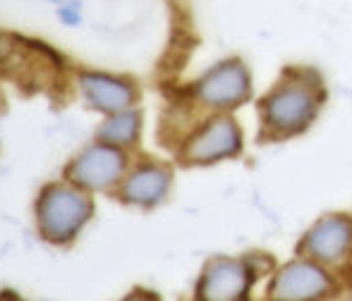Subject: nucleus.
<instances>
[{
	"label": "nucleus",
	"mask_w": 352,
	"mask_h": 301,
	"mask_svg": "<svg viewBox=\"0 0 352 301\" xmlns=\"http://www.w3.org/2000/svg\"><path fill=\"white\" fill-rule=\"evenodd\" d=\"M295 254L307 256L336 273L345 268L352 261V213L345 210L321 213L300 234Z\"/></svg>",
	"instance_id": "39448f33"
},
{
	"label": "nucleus",
	"mask_w": 352,
	"mask_h": 301,
	"mask_svg": "<svg viewBox=\"0 0 352 301\" xmlns=\"http://www.w3.org/2000/svg\"><path fill=\"white\" fill-rule=\"evenodd\" d=\"M256 273L245 256H211L195 285V301H252Z\"/></svg>",
	"instance_id": "423d86ee"
},
{
	"label": "nucleus",
	"mask_w": 352,
	"mask_h": 301,
	"mask_svg": "<svg viewBox=\"0 0 352 301\" xmlns=\"http://www.w3.org/2000/svg\"><path fill=\"white\" fill-rule=\"evenodd\" d=\"M190 103L206 115L211 112H235L250 106L254 98V75L242 58L230 56L206 67L187 86Z\"/></svg>",
	"instance_id": "f03ea898"
},
{
	"label": "nucleus",
	"mask_w": 352,
	"mask_h": 301,
	"mask_svg": "<svg viewBox=\"0 0 352 301\" xmlns=\"http://www.w3.org/2000/svg\"><path fill=\"white\" fill-rule=\"evenodd\" d=\"M125 172V156L118 146L96 144L82 151L67 167V177L84 189H106Z\"/></svg>",
	"instance_id": "6e6552de"
},
{
	"label": "nucleus",
	"mask_w": 352,
	"mask_h": 301,
	"mask_svg": "<svg viewBox=\"0 0 352 301\" xmlns=\"http://www.w3.org/2000/svg\"><path fill=\"white\" fill-rule=\"evenodd\" d=\"M173 186V170L163 162H144L122 182V201L142 208H153L168 196Z\"/></svg>",
	"instance_id": "1a4fd4ad"
},
{
	"label": "nucleus",
	"mask_w": 352,
	"mask_h": 301,
	"mask_svg": "<svg viewBox=\"0 0 352 301\" xmlns=\"http://www.w3.org/2000/svg\"><path fill=\"white\" fill-rule=\"evenodd\" d=\"M247 263L252 265V270L256 273V278H269L271 273L276 270V258L271 254H266V251H250V254H245Z\"/></svg>",
	"instance_id": "f8f14e48"
},
{
	"label": "nucleus",
	"mask_w": 352,
	"mask_h": 301,
	"mask_svg": "<svg viewBox=\"0 0 352 301\" xmlns=\"http://www.w3.org/2000/svg\"><path fill=\"white\" fill-rule=\"evenodd\" d=\"M245 130L235 112H211L180 141L177 158L187 167H211L245 153Z\"/></svg>",
	"instance_id": "7ed1b4c3"
},
{
	"label": "nucleus",
	"mask_w": 352,
	"mask_h": 301,
	"mask_svg": "<svg viewBox=\"0 0 352 301\" xmlns=\"http://www.w3.org/2000/svg\"><path fill=\"white\" fill-rule=\"evenodd\" d=\"M94 206L72 186H48L36 204L38 230L48 241H67L89 220Z\"/></svg>",
	"instance_id": "0eeeda50"
},
{
	"label": "nucleus",
	"mask_w": 352,
	"mask_h": 301,
	"mask_svg": "<svg viewBox=\"0 0 352 301\" xmlns=\"http://www.w3.org/2000/svg\"><path fill=\"white\" fill-rule=\"evenodd\" d=\"M125 301H161V299H158L156 294L146 292V289H137V292H132Z\"/></svg>",
	"instance_id": "ddd939ff"
},
{
	"label": "nucleus",
	"mask_w": 352,
	"mask_h": 301,
	"mask_svg": "<svg viewBox=\"0 0 352 301\" xmlns=\"http://www.w3.org/2000/svg\"><path fill=\"white\" fill-rule=\"evenodd\" d=\"M329 103V84L311 65H285L256 98L261 141H287L314 127Z\"/></svg>",
	"instance_id": "f257e3e1"
},
{
	"label": "nucleus",
	"mask_w": 352,
	"mask_h": 301,
	"mask_svg": "<svg viewBox=\"0 0 352 301\" xmlns=\"http://www.w3.org/2000/svg\"><path fill=\"white\" fill-rule=\"evenodd\" d=\"M336 270L295 254L266 278V301H331L338 297Z\"/></svg>",
	"instance_id": "20e7f679"
},
{
	"label": "nucleus",
	"mask_w": 352,
	"mask_h": 301,
	"mask_svg": "<svg viewBox=\"0 0 352 301\" xmlns=\"http://www.w3.org/2000/svg\"><path fill=\"white\" fill-rule=\"evenodd\" d=\"M79 84H82V91L87 96V101L94 108H98V110L108 112V115L127 110L137 101V88L130 82H125V79L98 75V72H87V75H82V79H79Z\"/></svg>",
	"instance_id": "9d476101"
},
{
	"label": "nucleus",
	"mask_w": 352,
	"mask_h": 301,
	"mask_svg": "<svg viewBox=\"0 0 352 301\" xmlns=\"http://www.w3.org/2000/svg\"><path fill=\"white\" fill-rule=\"evenodd\" d=\"M142 130V115L132 108L120 112H113L98 130V139L111 146H132L140 139Z\"/></svg>",
	"instance_id": "9b49d317"
},
{
	"label": "nucleus",
	"mask_w": 352,
	"mask_h": 301,
	"mask_svg": "<svg viewBox=\"0 0 352 301\" xmlns=\"http://www.w3.org/2000/svg\"><path fill=\"white\" fill-rule=\"evenodd\" d=\"M340 301H352V292H350V294H345V297L340 299Z\"/></svg>",
	"instance_id": "4468645a"
}]
</instances>
